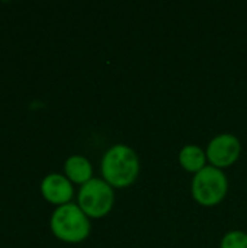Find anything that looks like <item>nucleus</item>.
Here are the masks:
<instances>
[{
    "label": "nucleus",
    "mask_w": 247,
    "mask_h": 248,
    "mask_svg": "<svg viewBox=\"0 0 247 248\" xmlns=\"http://www.w3.org/2000/svg\"><path fill=\"white\" fill-rule=\"evenodd\" d=\"M140 171V161L132 148L124 144L114 145L102 158V174L108 185L127 187L132 185Z\"/></svg>",
    "instance_id": "nucleus-1"
},
{
    "label": "nucleus",
    "mask_w": 247,
    "mask_h": 248,
    "mask_svg": "<svg viewBox=\"0 0 247 248\" xmlns=\"http://www.w3.org/2000/svg\"><path fill=\"white\" fill-rule=\"evenodd\" d=\"M77 205L90 218L105 217L114 205V190L102 179H92L80 187Z\"/></svg>",
    "instance_id": "nucleus-4"
},
{
    "label": "nucleus",
    "mask_w": 247,
    "mask_h": 248,
    "mask_svg": "<svg viewBox=\"0 0 247 248\" xmlns=\"http://www.w3.org/2000/svg\"><path fill=\"white\" fill-rule=\"evenodd\" d=\"M227 177L214 166H205L192 180V195L204 206L220 203L227 193Z\"/></svg>",
    "instance_id": "nucleus-3"
},
{
    "label": "nucleus",
    "mask_w": 247,
    "mask_h": 248,
    "mask_svg": "<svg viewBox=\"0 0 247 248\" xmlns=\"http://www.w3.org/2000/svg\"><path fill=\"white\" fill-rule=\"evenodd\" d=\"M51 232L61 241L77 244L86 240L90 234L89 217L76 203L58 206L49 219Z\"/></svg>",
    "instance_id": "nucleus-2"
},
{
    "label": "nucleus",
    "mask_w": 247,
    "mask_h": 248,
    "mask_svg": "<svg viewBox=\"0 0 247 248\" xmlns=\"http://www.w3.org/2000/svg\"><path fill=\"white\" fill-rule=\"evenodd\" d=\"M240 142L231 134H221L211 140L207 148V158L217 169L231 166L240 155Z\"/></svg>",
    "instance_id": "nucleus-5"
},
{
    "label": "nucleus",
    "mask_w": 247,
    "mask_h": 248,
    "mask_svg": "<svg viewBox=\"0 0 247 248\" xmlns=\"http://www.w3.org/2000/svg\"><path fill=\"white\" fill-rule=\"evenodd\" d=\"M66 177L71 183L84 185L89 180H92V164L90 161L83 155H71L67 158L64 164Z\"/></svg>",
    "instance_id": "nucleus-7"
},
{
    "label": "nucleus",
    "mask_w": 247,
    "mask_h": 248,
    "mask_svg": "<svg viewBox=\"0 0 247 248\" xmlns=\"http://www.w3.org/2000/svg\"><path fill=\"white\" fill-rule=\"evenodd\" d=\"M207 154L197 145H185L179 153L182 167L191 173H198L205 167Z\"/></svg>",
    "instance_id": "nucleus-8"
},
{
    "label": "nucleus",
    "mask_w": 247,
    "mask_h": 248,
    "mask_svg": "<svg viewBox=\"0 0 247 248\" xmlns=\"http://www.w3.org/2000/svg\"><path fill=\"white\" fill-rule=\"evenodd\" d=\"M221 248H247V234L242 231L227 232L221 241Z\"/></svg>",
    "instance_id": "nucleus-9"
},
{
    "label": "nucleus",
    "mask_w": 247,
    "mask_h": 248,
    "mask_svg": "<svg viewBox=\"0 0 247 248\" xmlns=\"http://www.w3.org/2000/svg\"><path fill=\"white\" fill-rule=\"evenodd\" d=\"M41 193L42 198L57 206H63L70 203L71 198H73V186L71 182L58 173H51L48 176H45L41 182Z\"/></svg>",
    "instance_id": "nucleus-6"
}]
</instances>
